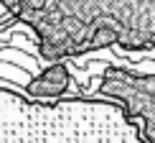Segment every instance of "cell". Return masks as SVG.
<instances>
[{
  "label": "cell",
  "instance_id": "obj_1",
  "mask_svg": "<svg viewBox=\"0 0 155 143\" xmlns=\"http://www.w3.org/2000/svg\"><path fill=\"white\" fill-rule=\"evenodd\" d=\"M13 23L36 36L46 64L102 49H155V0H0Z\"/></svg>",
  "mask_w": 155,
  "mask_h": 143
},
{
  "label": "cell",
  "instance_id": "obj_2",
  "mask_svg": "<svg viewBox=\"0 0 155 143\" xmlns=\"http://www.w3.org/2000/svg\"><path fill=\"white\" fill-rule=\"evenodd\" d=\"M0 143H147L122 105L104 97L31 100L0 84Z\"/></svg>",
  "mask_w": 155,
  "mask_h": 143
},
{
  "label": "cell",
  "instance_id": "obj_3",
  "mask_svg": "<svg viewBox=\"0 0 155 143\" xmlns=\"http://www.w3.org/2000/svg\"><path fill=\"white\" fill-rule=\"evenodd\" d=\"M97 97L122 105V110L137 123L143 138L155 143V74H140L109 64L97 82Z\"/></svg>",
  "mask_w": 155,
  "mask_h": 143
},
{
  "label": "cell",
  "instance_id": "obj_4",
  "mask_svg": "<svg viewBox=\"0 0 155 143\" xmlns=\"http://www.w3.org/2000/svg\"><path fill=\"white\" fill-rule=\"evenodd\" d=\"M69 84H71V74H69L66 64L64 61L46 64L38 74H33L28 82H25V97L41 100V102L61 100V97L66 95Z\"/></svg>",
  "mask_w": 155,
  "mask_h": 143
}]
</instances>
